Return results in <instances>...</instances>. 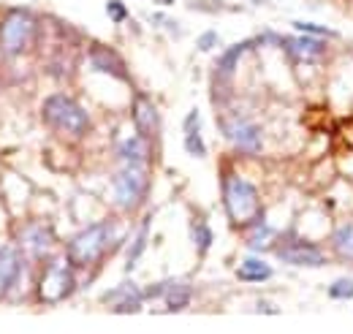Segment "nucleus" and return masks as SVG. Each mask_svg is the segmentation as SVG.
Returning <instances> with one entry per match:
<instances>
[{"mask_svg":"<svg viewBox=\"0 0 353 334\" xmlns=\"http://www.w3.org/2000/svg\"><path fill=\"white\" fill-rule=\"evenodd\" d=\"M253 43L256 41H239V43H234V46H228V49L223 52L221 57H218V63H215V71H218V77H221V79H228V77L236 71L239 57H242Z\"/></svg>","mask_w":353,"mask_h":334,"instance_id":"nucleus-18","label":"nucleus"},{"mask_svg":"<svg viewBox=\"0 0 353 334\" xmlns=\"http://www.w3.org/2000/svg\"><path fill=\"white\" fill-rule=\"evenodd\" d=\"M77 288L74 280V264L68 258H52L44 266L41 277H39V299L41 302H63L65 296H71Z\"/></svg>","mask_w":353,"mask_h":334,"instance_id":"nucleus-6","label":"nucleus"},{"mask_svg":"<svg viewBox=\"0 0 353 334\" xmlns=\"http://www.w3.org/2000/svg\"><path fill=\"white\" fill-rule=\"evenodd\" d=\"M112 242V220H101V223H92L88 228H82L71 242H68V250L65 258L74 264V266H92L103 258V253Z\"/></svg>","mask_w":353,"mask_h":334,"instance_id":"nucleus-3","label":"nucleus"},{"mask_svg":"<svg viewBox=\"0 0 353 334\" xmlns=\"http://www.w3.org/2000/svg\"><path fill=\"white\" fill-rule=\"evenodd\" d=\"M190 286H185V283H179V280H172V286L166 288L163 293V299H166V310L169 313H179L182 307H188V302H190Z\"/></svg>","mask_w":353,"mask_h":334,"instance_id":"nucleus-22","label":"nucleus"},{"mask_svg":"<svg viewBox=\"0 0 353 334\" xmlns=\"http://www.w3.org/2000/svg\"><path fill=\"white\" fill-rule=\"evenodd\" d=\"M280 46L285 49V55L294 60V63H321L326 55H329V39H321V36H280Z\"/></svg>","mask_w":353,"mask_h":334,"instance_id":"nucleus-8","label":"nucleus"},{"mask_svg":"<svg viewBox=\"0 0 353 334\" xmlns=\"http://www.w3.org/2000/svg\"><path fill=\"white\" fill-rule=\"evenodd\" d=\"M196 46H199L201 52H210V49H215V46H218V33H215V30H207V33H201V36H199V41H196Z\"/></svg>","mask_w":353,"mask_h":334,"instance_id":"nucleus-27","label":"nucleus"},{"mask_svg":"<svg viewBox=\"0 0 353 334\" xmlns=\"http://www.w3.org/2000/svg\"><path fill=\"white\" fill-rule=\"evenodd\" d=\"M158 3H161V6H174L176 0H158Z\"/></svg>","mask_w":353,"mask_h":334,"instance_id":"nucleus-28","label":"nucleus"},{"mask_svg":"<svg viewBox=\"0 0 353 334\" xmlns=\"http://www.w3.org/2000/svg\"><path fill=\"white\" fill-rule=\"evenodd\" d=\"M294 30L310 33V36H321V39H337V30L323 28V25H315V22H294Z\"/></svg>","mask_w":353,"mask_h":334,"instance_id":"nucleus-25","label":"nucleus"},{"mask_svg":"<svg viewBox=\"0 0 353 334\" xmlns=\"http://www.w3.org/2000/svg\"><path fill=\"white\" fill-rule=\"evenodd\" d=\"M274 242H277V231L266 223L264 217L261 220H256L253 226H250V237H248V245L253 248V250H266V248H274Z\"/></svg>","mask_w":353,"mask_h":334,"instance_id":"nucleus-19","label":"nucleus"},{"mask_svg":"<svg viewBox=\"0 0 353 334\" xmlns=\"http://www.w3.org/2000/svg\"><path fill=\"white\" fill-rule=\"evenodd\" d=\"M101 302L109 304L114 313H139L141 302H144V291L133 280H123L120 286H114L112 291L103 293Z\"/></svg>","mask_w":353,"mask_h":334,"instance_id":"nucleus-12","label":"nucleus"},{"mask_svg":"<svg viewBox=\"0 0 353 334\" xmlns=\"http://www.w3.org/2000/svg\"><path fill=\"white\" fill-rule=\"evenodd\" d=\"M272 275H274V269L266 264L264 258H259V255H248L239 264V269H236V277L242 283H266Z\"/></svg>","mask_w":353,"mask_h":334,"instance_id":"nucleus-17","label":"nucleus"},{"mask_svg":"<svg viewBox=\"0 0 353 334\" xmlns=\"http://www.w3.org/2000/svg\"><path fill=\"white\" fill-rule=\"evenodd\" d=\"M90 66L106 77H114L120 82H131V74L125 68V60L117 49L106 46V43H90Z\"/></svg>","mask_w":353,"mask_h":334,"instance_id":"nucleus-10","label":"nucleus"},{"mask_svg":"<svg viewBox=\"0 0 353 334\" xmlns=\"http://www.w3.org/2000/svg\"><path fill=\"white\" fill-rule=\"evenodd\" d=\"M223 207L234 228H250L256 220L264 217L256 185L234 171L223 177Z\"/></svg>","mask_w":353,"mask_h":334,"instance_id":"nucleus-1","label":"nucleus"},{"mask_svg":"<svg viewBox=\"0 0 353 334\" xmlns=\"http://www.w3.org/2000/svg\"><path fill=\"white\" fill-rule=\"evenodd\" d=\"M223 136L239 150V153H248V155H259L261 147H264V139H261V128L256 123H248V120H225L223 123Z\"/></svg>","mask_w":353,"mask_h":334,"instance_id":"nucleus-9","label":"nucleus"},{"mask_svg":"<svg viewBox=\"0 0 353 334\" xmlns=\"http://www.w3.org/2000/svg\"><path fill=\"white\" fill-rule=\"evenodd\" d=\"M274 253L280 261L291 266H323L326 264L321 248L302 237H283L280 242H274Z\"/></svg>","mask_w":353,"mask_h":334,"instance_id":"nucleus-7","label":"nucleus"},{"mask_svg":"<svg viewBox=\"0 0 353 334\" xmlns=\"http://www.w3.org/2000/svg\"><path fill=\"white\" fill-rule=\"evenodd\" d=\"M182 130H185V153L193 155V158H204L207 147H204V139H201V115H199V109L188 112Z\"/></svg>","mask_w":353,"mask_h":334,"instance_id":"nucleus-15","label":"nucleus"},{"mask_svg":"<svg viewBox=\"0 0 353 334\" xmlns=\"http://www.w3.org/2000/svg\"><path fill=\"white\" fill-rule=\"evenodd\" d=\"M329 299H334V302L353 299V277H337V280L329 286Z\"/></svg>","mask_w":353,"mask_h":334,"instance_id":"nucleus-24","label":"nucleus"},{"mask_svg":"<svg viewBox=\"0 0 353 334\" xmlns=\"http://www.w3.org/2000/svg\"><path fill=\"white\" fill-rule=\"evenodd\" d=\"M106 14H109V19H112V22H117V25H120V22H125V19H128V6H125L123 0H109V3H106Z\"/></svg>","mask_w":353,"mask_h":334,"instance_id":"nucleus-26","label":"nucleus"},{"mask_svg":"<svg viewBox=\"0 0 353 334\" xmlns=\"http://www.w3.org/2000/svg\"><path fill=\"white\" fill-rule=\"evenodd\" d=\"M19 242H22V250L30 258H46L52 250V231L41 223H30L25 228V234H19Z\"/></svg>","mask_w":353,"mask_h":334,"instance_id":"nucleus-13","label":"nucleus"},{"mask_svg":"<svg viewBox=\"0 0 353 334\" xmlns=\"http://www.w3.org/2000/svg\"><path fill=\"white\" fill-rule=\"evenodd\" d=\"M332 250L337 253L340 258H345V261H353V220L334 228V234H332Z\"/></svg>","mask_w":353,"mask_h":334,"instance_id":"nucleus-20","label":"nucleus"},{"mask_svg":"<svg viewBox=\"0 0 353 334\" xmlns=\"http://www.w3.org/2000/svg\"><path fill=\"white\" fill-rule=\"evenodd\" d=\"M150 223H152V215H147V217L141 220V226H139V231H136V237H133V245H131V250H128V261H125V272H133V266L139 264L141 253H144V248H147Z\"/></svg>","mask_w":353,"mask_h":334,"instance_id":"nucleus-21","label":"nucleus"},{"mask_svg":"<svg viewBox=\"0 0 353 334\" xmlns=\"http://www.w3.org/2000/svg\"><path fill=\"white\" fill-rule=\"evenodd\" d=\"M36 28H39V19H36L33 11L11 8L0 22V52H3V57L22 55L36 39Z\"/></svg>","mask_w":353,"mask_h":334,"instance_id":"nucleus-4","label":"nucleus"},{"mask_svg":"<svg viewBox=\"0 0 353 334\" xmlns=\"http://www.w3.org/2000/svg\"><path fill=\"white\" fill-rule=\"evenodd\" d=\"M147 196V164L125 161V166L112 177V199L120 209L139 207Z\"/></svg>","mask_w":353,"mask_h":334,"instance_id":"nucleus-5","label":"nucleus"},{"mask_svg":"<svg viewBox=\"0 0 353 334\" xmlns=\"http://www.w3.org/2000/svg\"><path fill=\"white\" fill-rule=\"evenodd\" d=\"M19 269H22L19 250H14V248H0V299L11 291L14 283L19 280Z\"/></svg>","mask_w":353,"mask_h":334,"instance_id":"nucleus-14","label":"nucleus"},{"mask_svg":"<svg viewBox=\"0 0 353 334\" xmlns=\"http://www.w3.org/2000/svg\"><path fill=\"white\" fill-rule=\"evenodd\" d=\"M41 115H44L46 126L68 139H82L90 130V115L85 112V106H79L74 98L63 92H54L46 98Z\"/></svg>","mask_w":353,"mask_h":334,"instance_id":"nucleus-2","label":"nucleus"},{"mask_svg":"<svg viewBox=\"0 0 353 334\" xmlns=\"http://www.w3.org/2000/svg\"><path fill=\"white\" fill-rule=\"evenodd\" d=\"M131 117H133V126H136V133H141L147 139H155L161 133V112H158V106L147 95L139 92L133 98Z\"/></svg>","mask_w":353,"mask_h":334,"instance_id":"nucleus-11","label":"nucleus"},{"mask_svg":"<svg viewBox=\"0 0 353 334\" xmlns=\"http://www.w3.org/2000/svg\"><path fill=\"white\" fill-rule=\"evenodd\" d=\"M212 228L207 226V223H196L193 226V242H196V250L199 255H204V253L210 250V245H212Z\"/></svg>","mask_w":353,"mask_h":334,"instance_id":"nucleus-23","label":"nucleus"},{"mask_svg":"<svg viewBox=\"0 0 353 334\" xmlns=\"http://www.w3.org/2000/svg\"><path fill=\"white\" fill-rule=\"evenodd\" d=\"M152 139H147V136H141V133H136V136H128V139H123L120 141V147H117V153H120V158L123 161H133V164H150V153H152Z\"/></svg>","mask_w":353,"mask_h":334,"instance_id":"nucleus-16","label":"nucleus"}]
</instances>
